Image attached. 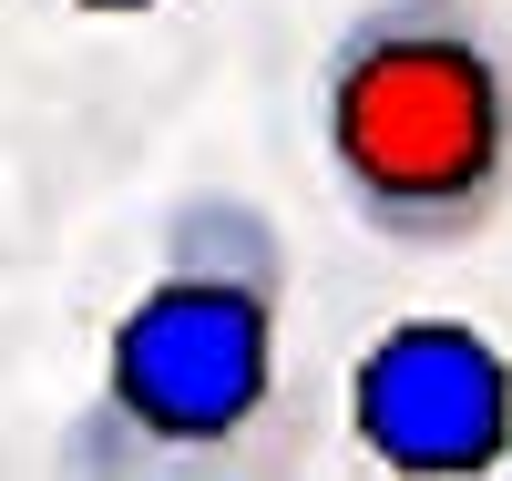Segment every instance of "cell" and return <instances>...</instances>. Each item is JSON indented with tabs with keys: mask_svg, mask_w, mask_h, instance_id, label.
Returning <instances> with one entry per match:
<instances>
[{
	"mask_svg": "<svg viewBox=\"0 0 512 481\" xmlns=\"http://www.w3.org/2000/svg\"><path fill=\"white\" fill-rule=\"evenodd\" d=\"M318 154L369 236L472 246L512 205V41L472 0H369L328 41Z\"/></svg>",
	"mask_w": 512,
	"mask_h": 481,
	"instance_id": "6da1fadb",
	"label": "cell"
},
{
	"mask_svg": "<svg viewBox=\"0 0 512 481\" xmlns=\"http://www.w3.org/2000/svg\"><path fill=\"white\" fill-rule=\"evenodd\" d=\"M277 308L287 267L267 215L195 205L144 297L103 338L93 461H216L277 410Z\"/></svg>",
	"mask_w": 512,
	"mask_h": 481,
	"instance_id": "7a4b0ae2",
	"label": "cell"
},
{
	"mask_svg": "<svg viewBox=\"0 0 512 481\" xmlns=\"http://www.w3.org/2000/svg\"><path fill=\"white\" fill-rule=\"evenodd\" d=\"M349 441L379 471L472 481L512 461V359L472 318H400L349 369Z\"/></svg>",
	"mask_w": 512,
	"mask_h": 481,
	"instance_id": "3957f363",
	"label": "cell"
},
{
	"mask_svg": "<svg viewBox=\"0 0 512 481\" xmlns=\"http://www.w3.org/2000/svg\"><path fill=\"white\" fill-rule=\"evenodd\" d=\"M72 11H93V21H134V11H164V0H72Z\"/></svg>",
	"mask_w": 512,
	"mask_h": 481,
	"instance_id": "277c9868",
	"label": "cell"
}]
</instances>
